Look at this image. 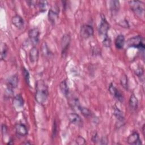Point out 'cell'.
Listing matches in <instances>:
<instances>
[{
    "mask_svg": "<svg viewBox=\"0 0 145 145\" xmlns=\"http://www.w3.org/2000/svg\"><path fill=\"white\" fill-rule=\"evenodd\" d=\"M36 101L40 104H44L47 100L49 95L48 88L47 85L43 80H38L36 83Z\"/></svg>",
    "mask_w": 145,
    "mask_h": 145,
    "instance_id": "1",
    "label": "cell"
},
{
    "mask_svg": "<svg viewBox=\"0 0 145 145\" xmlns=\"http://www.w3.org/2000/svg\"><path fill=\"white\" fill-rule=\"evenodd\" d=\"M126 44L128 47L136 48L139 50L144 52V39L141 36H135L127 40Z\"/></svg>",
    "mask_w": 145,
    "mask_h": 145,
    "instance_id": "2",
    "label": "cell"
},
{
    "mask_svg": "<svg viewBox=\"0 0 145 145\" xmlns=\"http://www.w3.org/2000/svg\"><path fill=\"white\" fill-rule=\"evenodd\" d=\"M131 10L139 16H142L144 14V3L140 1H129Z\"/></svg>",
    "mask_w": 145,
    "mask_h": 145,
    "instance_id": "3",
    "label": "cell"
},
{
    "mask_svg": "<svg viewBox=\"0 0 145 145\" xmlns=\"http://www.w3.org/2000/svg\"><path fill=\"white\" fill-rule=\"evenodd\" d=\"M110 25L108 21L106 20L105 16L104 15H101V21L99 24L98 32L99 35L103 39L108 37V32L109 29Z\"/></svg>",
    "mask_w": 145,
    "mask_h": 145,
    "instance_id": "4",
    "label": "cell"
},
{
    "mask_svg": "<svg viewBox=\"0 0 145 145\" xmlns=\"http://www.w3.org/2000/svg\"><path fill=\"white\" fill-rule=\"evenodd\" d=\"M71 41V37L69 34H65L63 35L61 39V53L63 57L66 56L68 49L70 46Z\"/></svg>",
    "mask_w": 145,
    "mask_h": 145,
    "instance_id": "5",
    "label": "cell"
},
{
    "mask_svg": "<svg viewBox=\"0 0 145 145\" xmlns=\"http://www.w3.org/2000/svg\"><path fill=\"white\" fill-rule=\"evenodd\" d=\"M93 28L90 25L84 24L80 28V36L84 39H88L91 37L93 35Z\"/></svg>",
    "mask_w": 145,
    "mask_h": 145,
    "instance_id": "6",
    "label": "cell"
},
{
    "mask_svg": "<svg viewBox=\"0 0 145 145\" xmlns=\"http://www.w3.org/2000/svg\"><path fill=\"white\" fill-rule=\"evenodd\" d=\"M108 91L113 96H114V97H115L117 100L120 102H123L124 97L122 93L114 86L113 83L110 84L108 88Z\"/></svg>",
    "mask_w": 145,
    "mask_h": 145,
    "instance_id": "7",
    "label": "cell"
},
{
    "mask_svg": "<svg viewBox=\"0 0 145 145\" xmlns=\"http://www.w3.org/2000/svg\"><path fill=\"white\" fill-rule=\"evenodd\" d=\"M28 36L33 45H37L39 42L40 31L38 28H33L28 31Z\"/></svg>",
    "mask_w": 145,
    "mask_h": 145,
    "instance_id": "8",
    "label": "cell"
},
{
    "mask_svg": "<svg viewBox=\"0 0 145 145\" xmlns=\"http://www.w3.org/2000/svg\"><path fill=\"white\" fill-rule=\"evenodd\" d=\"M68 119L71 123L79 127L82 126L83 120L78 114L75 113H69L68 114Z\"/></svg>",
    "mask_w": 145,
    "mask_h": 145,
    "instance_id": "9",
    "label": "cell"
},
{
    "mask_svg": "<svg viewBox=\"0 0 145 145\" xmlns=\"http://www.w3.org/2000/svg\"><path fill=\"white\" fill-rule=\"evenodd\" d=\"M127 142L129 144L131 145H140L142 144V142L140 139L139 135L138 132H133L127 138Z\"/></svg>",
    "mask_w": 145,
    "mask_h": 145,
    "instance_id": "10",
    "label": "cell"
},
{
    "mask_svg": "<svg viewBox=\"0 0 145 145\" xmlns=\"http://www.w3.org/2000/svg\"><path fill=\"white\" fill-rule=\"evenodd\" d=\"M15 132L17 135L24 137L28 134V130L26 126L23 123H17L15 126Z\"/></svg>",
    "mask_w": 145,
    "mask_h": 145,
    "instance_id": "11",
    "label": "cell"
},
{
    "mask_svg": "<svg viewBox=\"0 0 145 145\" xmlns=\"http://www.w3.org/2000/svg\"><path fill=\"white\" fill-rule=\"evenodd\" d=\"M39 52L38 49L36 46H33L29 52V58L31 63H35L38 61Z\"/></svg>",
    "mask_w": 145,
    "mask_h": 145,
    "instance_id": "12",
    "label": "cell"
},
{
    "mask_svg": "<svg viewBox=\"0 0 145 145\" xmlns=\"http://www.w3.org/2000/svg\"><path fill=\"white\" fill-rule=\"evenodd\" d=\"M12 24L18 29H22L24 26V20L19 15H15L11 19Z\"/></svg>",
    "mask_w": 145,
    "mask_h": 145,
    "instance_id": "13",
    "label": "cell"
},
{
    "mask_svg": "<svg viewBox=\"0 0 145 145\" xmlns=\"http://www.w3.org/2000/svg\"><path fill=\"white\" fill-rule=\"evenodd\" d=\"M19 79L16 75H14L9 77L7 80V88L10 89L15 88L18 84Z\"/></svg>",
    "mask_w": 145,
    "mask_h": 145,
    "instance_id": "14",
    "label": "cell"
},
{
    "mask_svg": "<svg viewBox=\"0 0 145 145\" xmlns=\"http://www.w3.org/2000/svg\"><path fill=\"white\" fill-rule=\"evenodd\" d=\"M13 105L16 109H21L23 106L24 100L22 96L20 95H17L14 97L12 101Z\"/></svg>",
    "mask_w": 145,
    "mask_h": 145,
    "instance_id": "15",
    "label": "cell"
},
{
    "mask_svg": "<svg viewBox=\"0 0 145 145\" xmlns=\"http://www.w3.org/2000/svg\"><path fill=\"white\" fill-rule=\"evenodd\" d=\"M125 43V37L123 35H118L115 39L114 44L117 49H121L123 48L124 45Z\"/></svg>",
    "mask_w": 145,
    "mask_h": 145,
    "instance_id": "16",
    "label": "cell"
},
{
    "mask_svg": "<svg viewBox=\"0 0 145 145\" xmlns=\"http://www.w3.org/2000/svg\"><path fill=\"white\" fill-rule=\"evenodd\" d=\"M129 104L130 108L131 110H135L137 109L138 106V100L137 97L134 94L131 95L129 99Z\"/></svg>",
    "mask_w": 145,
    "mask_h": 145,
    "instance_id": "17",
    "label": "cell"
},
{
    "mask_svg": "<svg viewBox=\"0 0 145 145\" xmlns=\"http://www.w3.org/2000/svg\"><path fill=\"white\" fill-rule=\"evenodd\" d=\"M120 3L118 1H110V10L112 15L116 14L120 9Z\"/></svg>",
    "mask_w": 145,
    "mask_h": 145,
    "instance_id": "18",
    "label": "cell"
},
{
    "mask_svg": "<svg viewBox=\"0 0 145 145\" xmlns=\"http://www.w3.org/2000/svg\"><path fill=\"white\" fill-rule=\"evenodd\" d=\"M59 89L62 93L66 97L68 96L69 94V88L68 87L66 80H62L59 84Z\"/></svg>",
    "mask_w": 145,
    "mask_h": 145,
    "instance_id": "19",
    "label": "cell"
},
{
    "mask_svg": "<svg viewBox=\"0 0 145 145\" xmlns=\"http://www.w3.org/2000/svg\"><path fill=\"white\" fill-rule=\"evenodd\" d=\"M48 16L49 20L50 22V23L54 25L58 19V12H56L51 9L49 11Z\"/></svg>",
    "mask_w": 145,
    "mask_h": 145,
    "instance_id": "20",
    "label": "cell"
},
{
    "mask_svg": "<svg viewBox=\"0 0 145 145\" xmlns=\"http://www.w3.org/2000/svg\"><path fill=\"white\" fill-rule=\"evenodd\" d=\"M114 115L116 117L117 120L119 122V123H121V125L124 123L125 118L123 113L116 106H114Z\"/></svg>",
    "mask_w": 145,
    "mask_h": 145,
    "instance_id": "21",
    "label": "cell"
},
{
    "mask_svg": "<svg viewBox=\"0 0 145 145\" xmlns=\"http://www.w3.org/2000/svg\"><path fill=\"white\" fill-rule=\"evenodd\" d=\"M80 112H81V113L85 117H89L91 116L92 115V113L91 112V110L88 109L87 108H86V107H84V106H79V109H78Z\"/></svg>",
    "mask_w": 145,
    "mask_h": 145,
    "instance_id": "22",
    "label": "cell"
},
{
    "mask_svg": "<svg viewBox=\"0 0 145 145\" xmlns=\"http://www.w3.org/2000/svg\"><path fill=\"white\" fill-rule=\"evenodd\" d=\"M1 49V58L2 60L6 58L8 50V48L5 43H2Z\"/></svg>",
    "mask_w": 145,
    "mask_h": 145,
    "instance_id": "23",
    "label": "cell"
},
{
    "mask_svg": "<svg viewBox=\"0 0 145 145\" xmlns=\"http://www.w3.org/2000/svg\"><path fill=\"white\" fill-rule=\"evenodd\" d=\"M37 5H38L40 11L43 12V11H46V8L48 6V2L46 1H40L38 2Z\"/></svg>",
    "mask_w": 145,
    "mask_h": 145,
    "instance_id": "24",
    "label": "cell"
},
{
    "mask_svg": "<svg viewBox=\"0 0 145 145\" xmlns=\"http://www.w3.org/2000/svg\"><path fill=\"white\" fill-rule=\"evenodd\" d=\"M69 104H70L69 105L72 109H74V108L79 109V107L80 106L79 101L76 98H73L71 100L69 101Z\"/></svg>",
    "mask_w": 145,
    "mask_h": 145,
    "instance_id": "25",
    "label": "cell"
},
{
    "mask_svg": "<svg viewBox=\"0 0 145 145\" xmlns=\"http://www.w3.org/2000/svg\"><path fill=\"white\" fill-rule=\"evenodd\" d=\"M23 76L24 78V79L25 80L26 83L28 86H29V82H30V80H29V73L28 71L25 67L23 68Z\"/></svg>",
    "mask_w": 145,
    "mask_h": 145,
    "instance_id": "26",
    "label": "cell"
},
{
    "mask_svg": "<svg viewBox=\"0 0 145 145\" xmlns=\"http://www.w3.org/2000/svg\"><path fill=\"white\" fill-rule=\"evenodd\" d=\"M121 84L122 86V87L125 88L127 89L128 88V82H127V78L126 75H123L121 79Z\"/></svg>",
    "mask_w": 145,
    "mask_h": 145,
    "instance_id": "27",
    "label": "cell"
},
{
    "mask_svg": "<svg viewBox=\"0 0 145 145\" xmlns=\"http://www.w3.org/2000/svg\"><path fill=\"white\" fill-rule=\"evenodd\" d=\"M42 51L43 52V54L46 56H49L50 55V51L49 50V49H48L46 43H43V44L42 45Z\"/></svg>",
    "mask_w": 145,
    "mask_h": 145,
    "instance_id": "28",
    "label": "cell"
},
{
    "mask_svg": "<svg viewBox=\"0 0 145 145\" xmlns=\"http://www.w3.org/2000/svg\"><path fill=\"white\" fill-rule=\"evenodd\" d=\"M103 44L105 47H110L111 45V40L109 36L103 39Z\"/></svg>",
    "mask_w": 145,
    "mask_h": 145,
    "instance_id": "29",
    "label": "cell"
},
{
    "mask_svg": "<svg viewBox=\"0 0 145 145\" xmlns=\"http://www.w3.org/2000/svg\"><path fill=\"white\" fill-rule=\"evenodd\" d=\"M76 143L79 145L84 144L86 143V140L82 136H78L76 139Z\"/></svg>",
    "mask_w": 145,
    "mask_h": 145,
    "instance_id": "30",
    "label": "cell"
},
{
    "mask_svg": "<svg viewBox=\"0 0 145 145\" xmlns=\"http://www.w3.org/2000/svg\"><path fill=\"white\" fill-rule=\"evenodd\" d=\"M135 74H136L138 76L140 77V76H142V75L143 74L144 71H143V69L142 68L139 67L136 70V71H135Z\"/></svg>",
    "mask_w": 145,
    "mask_h": 145,
    "instance_id": "31",
    "label": "cell"
},
{
    "mask_svg": "<svg viewBox=\"0 0 145 145\" xmlns=\"http://www.w3.org/2000/svg\"><path fill=\"white\" fill-rule=\"evenodd\" d=\"M57 124L56 122L54 121L53 123V131H52V137H54L57 134Z\"/></svg>",
    "mask_w": 145,
    "mask_h": 145,
    "instance_id": "32",
    "label": "cell"
},
{
    "mask_svg": "<svg viewBox=\"0 0 145 145\" xmlns=\"http://www.w3.org/2000/svg\"><path fill=\"white\" fill-rule=\"evenodd\" d=\"M1 130H2V134L3 135H5L7 133V126L5 124H2V127H1Z\"/></svg>",
    "mask_w": 145,
    "mask_h": 145,
    "instance_id": "33",
    "label": "cell"
},
{
    "mask_svg": "<svg viewBox=\"0 0 145 145\" xmlns=\"http://www.w3.org/2000/svg\"><path fill=\"white\" fill-rule=\"evenodd\" d=\"M100 143L101 144H106L108 143V138L106 137L101 138Z\"/></svg>",
    "mask_w": 145,
    "mask_h": 145,
    "instance_id": "34",
    "label": "cell"
},
{
    "mask_svg": "<svg viewBox=\"0 0 145 145\" xmlns=\"http://www.w3.org/2000/svg\"><path fill=\"white\" fill-rule=\"evenodd\" d=\"M92 142H93L94 143H97V142L99 140V137L97 135V134L96 133L94 135L92 136Z\"/></svg>",
    "mask_w": 145,
    "mask_h": 145,
    "instance_id": "35",
    "label": "cell"
},
{
    "mask_svg": "<svg viewBox=\"0 0 145 145\" xmlns=\"http://www.w3.org/2000/svg\"><path fill=\"white\" fill-rule=\"evenodd\" d=\"M27 3L28 4L29 6H30L31 7H33L35 6V1H27Z\"/></svg>",
    "mask_w": 145,
    "mask_h": 145,
    "instance_id": "36",
    "label": "cell"
},
{
    "mask_svg": "<svg viewBox=\"0 0 145 145\" xmlns=\"http://www.w3.org/2000/svg\"><path fill=\"white\" fill-rule=\"evenodd\" d=\"M22 144H31V143L30 142H23Z\"/></svg>",
    "mask_w": 145,
    "mask_h": 145,
    "instance_id": "37",
    "label": "cell"
}]
</instances>
